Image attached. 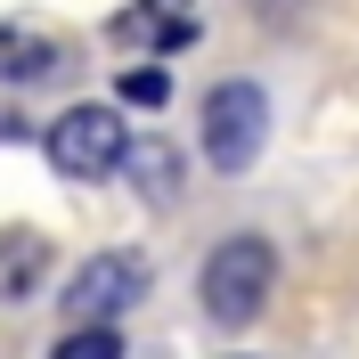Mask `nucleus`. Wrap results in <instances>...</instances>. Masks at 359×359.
I'll use <instances>...</instances> for the list:
<instances>
[{
    "mask_svg": "<svg viewBox=\"0 0 359 359\" xmlns=\"http://www.w3.org/2000/svg\"><path fill=\"white\" fill-rule=\"evenodd\" d=\"M0 139H25V114H8V107H0Z\"/></svg>",
    "mask_w": 359,
    "mask_h": 359,
    "instance_id": "nucleus-11",
    "label": "nucleus"
},
{
    "mask_svg": "<svg viewBox=\"0 0 359 359\" xmlns=\"http://www.w3.org/2000/svg\"><path fill=\"white\" fill-rule=\"evenodd\" d=\"M41 156L66 180H107V172H123V156H131V131H123L114 107H66L41 131Z\"/></svg>",
    "mask_w": 359,
    "mask_h": 359,
    "instance_id": "nucleus-3",
    "label": "nucleus"
},
{
    "mask_svg": "<svg viewBox=\"0 0 359 359\" xmlns=\"http://www.w3.org/2000/svg\"><path fill=\"white\" fill-rule=\"evenodd\" d=\"M123 351H131V343H123V327H74L49 359H123Z\"/></svg>",
    "mask_w": 359,
    "mask_h": 359,
    "instance_id": "nucleus-9",
    "label": "nucleus"
},
{
    "mask_svg": "<svg viewBox=\"0 0 359 359\" xmlns=\"http://www.w3.org/2000/svg\"><path fill=\"white\" fill-rule=\"evenodd\" d=\"M139 294H147V253H131V245L90 253V262L74 269V286H66V318L74 327H114Z\"/></svg>",
    "mask_w": 359,
    "mask_h": 359,
    "instance_id": "nucleus-4",
    "label": "nucleus"
},
{
    "mask_svg": "<svg viewBox=\"0 0 359 359\" xmlns=\"http://www.w3.org/2000/svg\"><path fill=\"white\" fill-rule=\"evenodd\" d=\"M49 278V237L41 229H0V302H25V294H41Z\"/></svg>",
    "mask_w": 359,
    "mask_h": 359,
    "instance_id": "nucleus-6",
    "label": "nucleus"
},
{
    "mask_svg": "<svg viewBox=\"0 0 359 359\" xmlns=\"http://www.w3.org/2000/svg\"><path fill=\"white\" fill-rule=\"evenodd\" d=\"M123 172H131L156 204H163V196H180V147H163V139H139L131 156H123Z\"/></svg>",
    "mask_w": 359,
    "mask_h": 359,
    "instance_id": "nucleus-8",
    "label": "nucleus"
},
{
    "mask_svg": "<svg viewBox=\"0 0 359 359\" xmlns=\"http://www.w3.org/2000/svg\"><path fill=\"white\" fill-rule=\"evenodd\" d=\"M269 147V90L262 82H212L204 90V156L212 172H245L253 156Z\"/></svg>",
    "mask_w": 359,
    "mask_h": 359,
    "instance_id": "nucleus-2",
    "label": "nucleus"
},
{
    "mask_svg": "<svg viewBox=\"0 0 359 359\" xmlns=\"http://www.w3.org/2000/svg\"><path fill=\"white\" fill-rule=\"evenodd\" d=\"M114 90H123V107H163V98H172V74L163 66H131Z\"/></svg>",
    "mask_w": 359,
    "mask_h": 359,
    "instance_id": "nucleus-10",
    "label": "nucleus"
},
{
    "mask_svg": "<svg viewBox=\"0 0 359 359\" xmlns=\"http://www.w3.org/2000/svg\"><path fill=\"white\" fill-rule=\"evenodd\" d=\"M66 66V49L41 41V33H25V25H0V82H41V74Z\"/></svg>",
    "mask_w": 359,
    "mask_h": 359,
    "instance_id": "nucleus-7",
    "label": "nucleus"
},
{
    "mask_svg": "<svg viewBox=\"0 0 359 359\" xmlns=\"http://www.w3.org/2000/svg\"><path fill=\"white\" fill-rule=\"evenodd\" d=\"M269 286H278V253L269 237H221L196 269V302L212 327H253L269 311Z\"/></svg>",
    "mask_w": 359,
    "mask_h": 359,
    "instance_id": "nucleus-1",
    "label": "nucleus"
},
{
    "mask_svg": "<svg viewBox=\"0 0 359 359\" xmlns=\"http://www.w3.org/2000/svg\"><path fill=\"white\" fill-rule=\"evenodd\" d=\"M107 33L123 49H156V57H172V49L196 41L204 25H196V0H131V8H114Z\"/></svg>",
    "mask_w": 359,
    "mask_h": 359,
    "instance_id": "nucleus-5",
    "label": "nucleus"
}]
</instances>
